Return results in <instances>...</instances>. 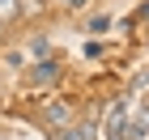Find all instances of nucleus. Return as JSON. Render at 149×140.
I'll use <instances>...</instances> for the list:
<instances>
[{
    "label": "nucleus",
    "mask_w": 149,
    "mask_h": 140,
    "mask_svg": "<svg viewBox=\"0 0 149 140\" xmlns=\"http://www.w3.org/2000/svg\"><path fill=\"white\" fill-rule=\"evenodd\" d=\"M107 140H128V102H111V110H107Z\"/></svg>",
    "instance_id": "obj_1"
},
{
    "label": "nucleus",
    "mask_w": 149,
    "mask_h": 140,
    "mask_svg": "<svg viewBox=\"0 0 149 140\" xmlns=\"http://www.w3.org/2000/svg\"><path fill=\"white\" fill-rule=\"evenodd\" d=\"M47 123H51V128H68L72 123V106L68 102H51L47 106Z\"/></svg>",
    "instance_id": "obj_2"
},
{
    "label": "nucleus",
    "mask_w": 149,
    "mask_h": 140,
    "mask_svg": "<svg viewBox=\"0 0 149 140\" xmlns=\"http://www.w3.org/2000/svg\"><path fill=\"white\" fill-rule=\"evenodd\" d=\"M56 77H60V64H56V59H38V68H34V81H38V85H51Z\"/></svg>",
    "instance_id": "obj_3"
},
{
    "label": "nucleus",
    "mask_w": 149,
    "mask_h": 140,
    "mask_svg": "<svg viewBox=\"0 0 149 140\" xmlns=\"http://www.w3.org/2000/svg\"><path fill=\"white\" fill-rule=\"evenodd\" d=\"M98 136V123H81V128H64L60 140H94Z\"/></svg>",
    "instance_id": "obj_4"
},
{
    "label": "nucleus",
    "mask_w": 149,
    "mask_h": 140,
    "mask_svg": "<svg viewBox=\"0 0 149 140\" xmlns=\"http://www.w3.org/2000/svg\"><path fill=\"white\" fill-rule=\"evenodd\" d=\"M30 55H34V59H47V55H51V43H47V38L38 34L34 43H30Z\"/></svg>",
    "instance_id": "obj_5"
},
{
    "label": "nucleus",
    "mask_w": 149,
    "mask_h": 140,
    "mask_svg": "<svg viewBox=\"0 0 149 140\" xmlns=\"http://www.w3.org/2000/svg\"><path fill=\"white\" fill-rule=\"evenodd\" d=\"M136 89H149V72H145V77H141V81H136Z\"/></svg>",
    "instance_id": "obj_6"
}]
</instances>
